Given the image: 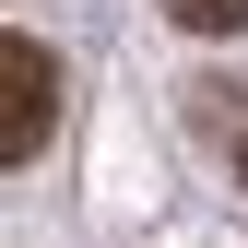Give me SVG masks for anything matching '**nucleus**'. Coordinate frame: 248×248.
Masks as SVG:
<instances>
[{"mask_svg":"<svg viewBox=\"0 0 248 248\" xmlns=\"http://www.w3.org/2000/svg\"><path fill=\"white\" fill-rule=\"evenodd\" d=\"M0 59H12V130H0V154H47V130H59V71H47V47L36 36H0Z\"/></svg>","mask_w":248,"mask_h":248,"instance_id":"nucleus-1","label":"nucleus"},{"mask_svg":"<svg viewBox=\"0 0 248 248\" xmlns=\"http://www.w3.org/2000/svg\"><path fill=\"white\" fill-rule=\"evenodd\" d=\"M189 36H248V0H166Z\"/></svg>","mask_w":248,"mask_h":248,"instance_id":"nucleus-2","label":"nucleus"},{"mask_svg":"<svg viewBox=\"0 0 248 248\" xmlns=\"http://www.w3.org/2000/svg\"><path fill=\"white\" fill-rule=\"evenodd\" d=\"M236 177H248V142H236Z\"/></svg>","mask_w":248,"mask_h":248,"instance_id":"nucleus-3","label":"nucleus"}]
</instances>
